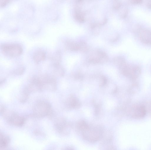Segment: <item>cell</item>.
<instances>
[{
	"label": "cell",
	"instance_id": "cell-4",
	"mask_svg": "<svg viewBox=\"0 0 151 150\" xmlns=\"http://www.w3.org/2000/svg\"><path fill=\"white\" fill-rule=\"evenodd\" d=\"M0 48L5 55L11 57H18L22 54L23 51L22 46L18 44H3Z\"/></svg>",
	"mask_w": 151,
	"mask_h": 150
},
{
	"label": "cell",
	"instance_id": "cell-5",
	"mask_svg": "<svg viewBox=\"0 0 151 150\" xmlns=\"http://www.w3.org/2000/svg\"><path fill=\"white\" fill-rule=\"evenodd\" d=\"M87 60L88 63L92 64H103L108 61L109 57L104 52L96 50L90 54Z\"/></svg>",
	"mask_w": 151,
	"mask_h": 150
},
{
	"label": "cell",
	"instance_id": "cell-1",
	"mask_svg": "<svg viewBox=\"0 0 151 150\" xmlns=\"http://www.w3.org/2000/svg\"><path fill=\"white\" fill-rule=\"evenodd\" d=\"M1 114L9 124L16 126H22L25 119L11 111L7 109L4 106H1Z\"/></svg>",
	"mask_w": 151,
	"mask_h": 150
},
{
	"label": "cell",
	"instance_id": "cell-27",
	"mask_svg": "<svg viewBox=\"0 0 151 150\" xmlns=\"http://www.w3.org/2000/svg\"><path fill=\"white\" fill-rule=\"evenodd\" d=\"M147 7L151 9V0H148L147 3Z\"/></svg>",
	"mask_w": 151,
	"mask_h": 150
},
{
	"label": "cell",
	"instance_id": "cell-23",
	"mask_svg": "<svg viewBox=\"0 0 151 150\" xmlns=\"http://www.w3.org/2000/svg\"><path fill=\"white\" fill-rule=\"evenodd\" d=\"M73 77L76 80H81L83 77V76L81 73L79 72H77L72 74Z\"/></svg>",
	"mask_w": 151,
	"mask_h": 150
},
{
	"label": "cell",
	"instance_id": "cell-13",
	"mask_svg": "<svg viewBox=\"0 0 151 150\" xmlns=\"http://www.w3.org/2000/svg\"><path fill=\"white\" fill-rule=\"evenodd\" d=\"M10 139L9 137L1 132L0 134V147L1 148H6L8 146Z\"/></svg>",
	"mask_w": 151,
	"mask_h": 150
},
{
	"label": "cell",
	"instance_id": "cell-16",
	"mask_svg": "<svg viewBox=\"0 0 151 150\" xmlns=\"http://www.w3.org/2000/svg\"><path fill=\"white\" fill-rule=\"evenodd\" d=\"M113 62L114 64L119 67L126 64L124 58L120 56H116L113 59Z\"/></svg>",
	"mask_w": 151,
	"mask_h": 150
},
{
	"label": "cell",
	"instance_id": "cell-17",
	"mask_svg": "<svg viewBox=\"0 0 151 150\" xmlns=\"http://www.w3.org/2000/svg\"><path fill=\"white\" fill-rule=\"evenodd\" d=\"M79 47V50L81 52L85 53L87 52L88 50V46L85 42L81 41L78 43Z\"/></svg>",
	"mask_w": 151,
	"mask_h": 150
},
{
	"label": "cell",
	"instance_id": "cell-12",
	"mask_svg": "<svg viewBox=\"0 0 151 150\" xmlns=\"http://www.w3.org/2000/svg\"><path fill=\"white\" fill-rule=\"evenodd\" d=\"M65 48L68 50L74 51L79 50L78 43L68 40L65 42Z\"/></svg>",
	"mask_w": 151,
	"mask_h": 150
},
{
	"label": "cell",
	"instance_id": "cell-29",
	"mask_svg": "<svg viewBox=\"0 0 151 150\" xmlns=\"http://www.w3.org/2000/svg\"><path fill=\"white\" fill-rule=\"evenodd\" d=\"M5 79H2V80H1L0 81V85H1V84H3L5 82Z\"/></svg>",
	"mask_w": 151,
	"mask_h": 150
},
{
	"label": "cell",
	"instance_id": "cell-24",
	"mask_svg": "<svg viewBox=\"0 0 151 150\" xmlns=\"http://www.w3.org/2000/svg\"><path fill=\"white\" fill-rule=\"evenodd\" d=\"M11 0H1L0 4L1 7H4Z\"/></svg>",
	"mask_w": 151,
	"mask_h": 150
},
{
	"label": "cell",
	"instance_id": "cell-25",
	"mask_svg": "<svg viewBox=\"0 0 151 150\" xmlns=\"http://www.w3.org/2000/svg\"><path fill=\"white\" fill-rule=\"evenodd\" d=\"M143 0H130V2L134 4H138L141 3Z\"/></svg>",
	"mask_w": 151,
	"mask_h": 150
},
{
	"label": "cell",
	"instance_id": "cell-14",
	"mask_svg": "<svg viewBox=\"0 0 151 150\" xmlns=\"http://www.w3.org/2000/svg\"><path fill=\"white\" fill-rule=\"evenodd\" d=\"M61 59V54L59 50H57L55 51L51 57V59L53 62V65L60 64Z\"/></svg>",
	"mask_w": 151,
	"mask_h": 150
},
{
	"label": "cell",
	"instance_id": "cell-28",
	"mask_svg": "<svg viewBox=\"0 0 151 150\" xmlns=\"http://www.w3.org/2000/svg\"><path fill=\"white\" fill-rule=\"evenodd\" d=\"M83 0H75L76 2L80 4L83 2Z\"/></svg>",
	"mask_w": 151,
	"mask_h": 150
},
{
	"label": "cell",
	"instance_id": "cell-30",
	"mask_svg": "<svg viewBox=\"0 0 151 150\" xmlns=\"http://www.w3.org/2000/svg\"><path fill=\"white\" fill-rule=\"evenodd\" d=\"M149 107L150 110V111H151V102H150V103H149Z\"/></svg>",
	"mask_w": 151,
	"mask_h": 150
},
{
	"label": "cell",
	"instance_id": "cell-9",
	"mask_svg": "<svg viewBox=\"0 0 151 150\" xmlns=\"http://www.w3.org/2000/svg\"><path fill=\"white\" fill-rule=\"evenodd\" d=\"M74 16L75 19L79 23H83L85 21V14L78 6L75 9Z\"/></svg>",
	"mask_w": 151,
	"mask_h": 150
},
{
	"label": "cell",
	"instance_id": "cell-18",
	"mask_svg": "<svg viewBox=\"0 0 151 150\" xmlns=\"http://www.w3.org/2000/svg\"><path fill=\"white\" fill-rule=\"evenodd\" d=\"M77 126L78 129L83 132L87 130L89 126L84 121L79 122L77 124Z\"/></svg>",
	"mask_w": 151,
	"mask_h": 150
},
{
	"label": "cell",
	"instance_id": "cell-15",
	"mask_svg": "<svg viewBox=\"0 0 151 150\" xmlns=\"http://www.w3.org/2000/svg\"><path fill=\"white\" fill-rule=\"evenodd\" d=\"M67 106L73 108L79 107L80 103L77 99L73 96H71L69 98L67 102Z\"/></svg>",
	"mask_w": 151,
	"mask_h": 150
},
{
	"label": "cell",
	"instance_id": "cell-20",
	"mask_svg": "<svg viewBox=\"0 0 151 150\" xmlns=\"http://www.w3.org/2000/svg\"><path fill=\"white\" fill-rule=\"evenodd\" d=\"M25 71V68L21 66L14 70L13 73L16 75H20L23 74Z\"/></svg>",
	"mask_w": 151,
	"mask_h": 150
},
{
	"label": "cell",
	"instance_id": "cell-2",
	"mask_svg": "<svg viewBox=\"0 0 151 150\" xmlns=\"http://www.w3.org/2000/svg\"><path fill=\"white\" fill-rule=\"evenodd\" d=\"M32 115L37 118H42L51 115L52 113L50 103L43 101H38L34 105Z\"/></svg>",
	"mask_w": 151,
	"mask_h": 150
},
{
	"label": "cell",
	"instance_id": "cell-10",
	"mask_svg": "<svg viewBox=\"0 0 151 150\" xmlns=\"http://www.w3.org/2000/svg\"><path fill=\"white\" fill-rule=\"evenodd\" d=\"M45 53L42 51L36 52L33 55V60L36 63H38L44 60L46 58Z\"/></svg>",
	"mask_w": 151,
	"mask_h": 150
},
{
	"label": "cell",
	"instance_id": "cell-22",
	"mask_svg": "<svg viewBox=\"0 0 151 150\" xmlns=\"http://www.w3.org/2000/svg\"><path fill=\"white\" fill-rule=\"evenodd\" d=\"M100 80V86L104 87L105 86L108 82V80L106 77L104 75H100L99 77Z\"/></svg>",
	"mask_w": 151,
	"mask_h": 150
},
{
	"label": "cell",
	"instance_id": "cell-8",
	"mask_svg": "<svg viewBox=\"0 0 151 150\" xmlns=\"http://www.w3.org/2000/svg\"><path fill=\"white\" fill-rule=\"evenodd\" d=\"M137 32L142 40L145 43L151 44V31L146 29L139 28Z\"/></svg>",
	"mask_w": 151,
	"mask_h": 150
},
{
	"label": "cell",
	"instance_id": "cell-11",
	"mask_svg": "<svg viewBox=\"0 0 151 150\" xmlns=\"http://www.w3.org/2000/svg\"><path fill=\"white\" fill-rule=\"evenodd\" d=\"M53 72L56 76L62 77L64 76L65 70L63 67L60 64L53 65Z\"/></svg>",
	"mask_w": 151,
	"mask_h": 150
},
{
	"label": "cell",
	"instance_id": "cell-19",
	"mask_svg": "<svg viewBox=\"0 0 151 150\" xmlns=\"http://www.w3.org/2000/svg\"><path fill=\"white\" fill-rule=\"evenodd\" d=\"M119 10V16L121 18H124L127 17L128 11L126 8L122 6Z\"/></svg>",
	"mask_w": 151,
	"mask_h": 150
},
{
	"label": "cell",
	"instance_id": "cell-7",
	"mask_svg": "<svg viewBox=\"0 0 151 150\" xmlns=\"http://www.w3.org/2000/svg\"><path fill=\"white\" fill-rule=\"evenodd\" d=\"M54 126L55 129L60 133H64L68 127L65 120L62 118H57L54 121Z\"/></svg>",
	"mask_w": 151,
	"mask_h": 150
},
{
	"label": "cell",
	"instance_id": "cell-21",
	"mask_svg": "<svg viewBox=\"0 0 151 150\" xmlns=\"http://www.w3.org/2000/svg\"><path fill=\"white\" fill-rule=\"evenodd\" d=\"M112 6L114 9L119 10L122 6V4L119 0H113Z\"/></svg>",
	"mask_w": 151,
	"mask_h": 150
},
{
	"label": "cell",
	"instance_id": "cell-3",
	"mask_svg": "<svg viewBox=\"0 0 151 150\" xmlns=\"http://www.w3.org/2000/svg\"><path fill=\"white\" fill-rule=\"evenodd\" d=\"M37 76L40 82L42 90L54 92L56 90L57 82L54 76L46 74Z\"/></svg>",
	"mask_w": 151,
	"mask_h": 150
},
{
	"label": "cell",
	"instance_id": "cell-6",
	"mask_svg": "<svg viewBox=\"0 0 151 150\" xmlns=\"http://www.w3.org/2000/svg\"><path fill=\"white\" fill-rule=\"evenodd\" d=\"M147 109L145 106L142 104L132 105L128 110L127 113L132 117L140 119L144 117L146 114Z\"/></svg>",
	"mask_w": 151,
	"mask_h": 150
},
{
	"label": "cell",
	"instance_id": "cell-26",
	"mask_svg": "<svg viewBox=\"0 0 151 150\" xmlns=\"http://www.w3.org/2000/svg\"><path fill=\"white\" fill-rule=\"evenodd\" d=\"M118 38L119 36L117 35H116L114 37H113L112 38H111L110 40V41L111 42H114L116 41H117Z\"/></svg>",
	"mask_w": 151,
	"mask_h": 150
}]
</instances>
